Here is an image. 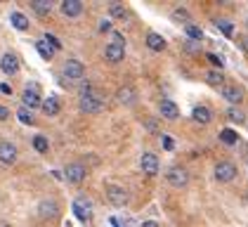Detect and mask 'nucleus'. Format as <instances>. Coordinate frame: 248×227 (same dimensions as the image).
I'll list each match as a JSON object with an SVG mask.
<instances>
[{
    "label": "nucleus",
    "instance_id": "1",
    "mask_svg": "<svg viewBox=\"0 0 248 227\" xmlns=\"http://www.w3.org/2000/svg\"><path fill=\"white\" fill-rule=\"evenodd\" d=\"M78 109L83 114H99L104 109V102H102V97L97 93H88V95H80V99H78Z\"/></svg>",
    "mask_w": 248,
    "mask_h": 227
},
{
    "label": "nucleus",
    "instance_id": "2",
    "mask_svg": "<svg viewBox=\"0 0 248 227\" xmlns=\"http://www.w3.org/2000/svg\"><path fill=\"white\" fill-rule=\"evenodd\" d=\"M107 199H109V204L116 208H123L128 204V199H130V194H128V189L123 187V185H107Z\"/></svg>",
    "mask_w": 248,
    "mask_h": 227
},
{
    "label": "nucleus",
    "instance_id": "3",
    "mask_svg": "<svg viewBox=\"0 0 248 227\" xmlns=\"http://www.w3.org/2000/svg\"><path fill=\"white\" fill-rule=\"evenodd\" d=\"M71 211L76 213V218L83 220V223H90L93 220V201L88 196H76L74 204H71Z\"/></svg>",
    "mask_w": 248,
    "mask_h": 227
},
{
    "label": "nucleus",
    "instance_id": "4",
    "mask_svg": "<svg viewBox=\"0 0 248 227\" xmlns=\"http://www.w3.org/2000/svg\"><path fill=\"white\" fill-rule=\"evenodd\" d=\"M166 180H168L170 187L182 189L189 185V173L185 168H180V166H172V168H168V173H166Z\"/></svg>",
    "mask_w": 248,
    "mask_h": 227
},
{
    "label": "nucleus",
    "instance_id": "5",
    "mask_svg": "<svg viewBox=\"0 0 248 227\" xmlns=\"http://www.w3.org/2000/svg\"><path fill=\"white\" fill-rule=\"evenodd\" d=\"M213 175L217 182H232L236 178V166L232 161H217L215 168H213Z\"/></svg>",
    "mask_w": 248,
    "mask_h": 227
},
{
    "label": "nucleus",
    "instance_id": "6",
    "mask_svg": "<svg viewBox=\"0 0 248 227\" xmlns=\"http://www.w3.org/2000/svg\"><path fill=\"white\" fill-rule=\"evenodd\" d=\"M140 168H142V173H147L149 178L158 175V170H161L158 156H156V154H152V151H144V154L140 156Z\"/></svg>",
    "mask_w": 248,
    "mask_h": 227
},
{
    "label": "nucleus",
    "instance_id": "7",
    "mask_svg": "<svg viewBox=\"0 0 248 227\" xmlns=\"http://www.w3.org/2000/svg\"><path fill=\"white\" fill-rule=\"evenodd\" d=\"M83 76H85V66L78 59H66V64H64V78L78 83V81H83Z\"/></svg>",
    "mask_w": 248,
    "mask_h": 227
},
{
    "label": "nucleus",
    "instance_id": "8",
    "mask_svg": "<svg viewBox=\"0 0 248 227\" xmlns=\"http://www.w3.org/2000/svg\"><path fill=\"white\" fill-rule=\"evenodd\" d=\"M21 102L26 109H36V107H43V99H40V93H38V85H29L24 93H21Z\"/></svg>",
    "mask_w": 248,
    "mask_h": 227
},
{
    "label": "nucleus",
    "instance_id": "9",
    "mask_svg": "<svg viewBox=\"0 0 248 227\" xmlns=\"http://www.w3.org/2000/svg\"><path fill=\"white\" fill-rule=\"evenodd\" d=\"M64 175H66V180L69 182H74V185H80L83 180H85V175H88V168L83 166V163H69L66 170H64Z\"/></svg>",
    "mask_w": 248,
    "mask_h": 227
},
{
    "label": "nucleus",
    "instance_id": "10",
    "mask_svg": "<svg viewBox=\"0 0 248 227\" xmlns=\"http://www.w3.org/2000/svg\"><path fill=\"white\" fill-rule=\"evenodd\" d=\"M158 114L166 118V121H175V118H180V107L168 99V97H163L161 102H158Z\"/></svg>",
    "mask_w": 248,
    "mask_h": 227
},
{
    "label": "nucleus",
    "instance_id": "11",
    "mask_svg": "<svg viewBox=\"0 0 248 227\" xmlns=\"http://www.w3.org/2000/svg\"><path fill=\"white\" fill-rule=\"evenodd\" d=\"M0 69H2L5 76H17L19 74V57L12 55V52L2 55V59H0Z\"/></svg>",
    "mask_w": 248,
    "mask_h": 227
},
{
    "label": "nucleus",
    "instance_id": "12",
    "mask_svg": "<svg viewBox=\"0 0 248 227\" xmlns=\"http://www.w3.org/2000/svg\"><path fill=\"white\" fill-rule=\"evenodd\" d=\"M17 154H19V151H17V147H15L10 140H2V142H0V161H2L5 166H12V163L17 161Z\"/></svg>",
    "mask_w": 248,
    "mask_h": 227
},
{
    "label": "nucleus",
    "instance_id": "13",
    "mask_svg": "<svg viewBox=\"0 0 248 227\" xmlns=\"http://www.w3.org/2000/svg\"><path fill=\"white\" fill-rule=\"evenodd\" d=\"M59 213V206L55 199H43L38 204V218H43V220H52V218H57Z\"/></svg>",
    "mask_w": 248,
    "mask_h": 227
},
{
    "label": "nucleus",
    "instance_id": "14",
    "mask_svg": "<svg viewBox=\"0 0 248 227\" xmlns=\"http://www.w3.org/2000/svg\"><path fill=\"white\" fill-rule=\"evenodd\" d=\"M222 97L227 99L232 107H239L244 102V90L239 85H222Z\"/></svg>",
    "mask_w": 248,
    "mask_h": 227
},
{
    "label": "nucleus",
    "instance_id": "15",
    "mask_svg": "<svg viewBox=\"0 0 248 227\" xmlns=\"http://www.w3.org/2000/svg\"><path fill=\"white\" fill-rule=\"evenodd\" d=\"M116 99H118V104L130 107V104H135V102H137V90H135V88H130V85H123V88H118Z\"/></svg>",
    "mask_w": 248,
    "mask_h": 227
},
{
    "label": "nucleus",
    "instance_id": "16",
    "mask_svg": "<svg viewBox=\"0 0 248 227\" xmlns=\"http://www.w3.org/2000/svg\"><path fill=\"white\" fill-rule=\"evenodd\" d=\"M104 57H107V62L118 64V62H123V57H125V48H123V45H116V43H109V45L104 48Z\"/></svg>",
    "mask_w": 248,
    "mask_h": 227
},
{
    "label": "nucleus",
    "instance_id": "17",
    "mask_svg": "<svg viewBox=\"0 0 248 227\" xmlns=\"http://www.w3.org/2000/svg\"><path fill=\"white\" fill-rule=\"evenodd\" d=\"M191 118L196 121V123H201V126H206V123H210L213 121V112H210L208 107H194V112H191Z\"/></svg>",
    "mask_w": 248,
    "mask_h": 227
},
{
    "label": "nucleus",
    "instance_id": "18",
    "mask_svg": "<svg viewBox=\"0 0 248 227\" xmlns=\"http://www.w3.org/2000/svg\"><path fill=\"white\" fill-rule=\"evenodd\" d=\"M62 12H64L66 17H78V15L83 12V2H80V0H64V2H62Z\"/></svg>",
    "mask_w": 248,
    "mask_h": 227
},
{
    "label": "nucleus",
    "instance_id": "19",
    "mask_svg": "<svg viewBox=\"0 0 248 227\" xmlns=\"http://www.w3.org/2000/svg\"><path fill=\"white\" fill-rule=\"evenodd\" d=\"M62 104H59V97L57 95H47V99H43V112L47 116H57Z\"/></svg>",
    "mask_w": 248,
    "mask_h": 227
},
{
    "label": "nucleus",
    "instance_id": "20",
    "mask_svg": "<svg viewBox=\"0 0 248 227\" xmlns=\"http://www.w3.org/2000/svg\"><path fill=\"white\" fill-rule=\"evenodd\" d=\"M147 48L154 50V52H161V50H166V38L161 36V33H147Z\"/></svg>",
    "mask_w": 248,
    "mask_h": 227
},
{
    "label": "nucleus",
    "instance_id": "21",
    "mask_svg": "<svg viewBox=\"0 0 248 227\" xmlns=\"http://www.w3.org/2000/svg\"><path fill=\"white\" fill-rule=\"evenodd\" d=\"M170 19L175 21V24H185V29L191 24V15L185 10V7H177V10H172L170 12Z\"/></svg>",
    "mask_w": 248,
    "mask_h": 227
},
{
    "label": "nucleus",
    "instance_id": "22",
    "mask_svg": "<svg viewBox=\"0 0 248 227\" xmlns=\"http://www.w3.org/2000/svg\"><path fill=\"white\" fill-rule=\"evenodd\" d=\"M31 7H33V12L40 15V17H45V15H50V12H52V2H47V0H33V2H31Z\"/></svg>",
    "mask_w": 248,
    "mask_h": 227
},
{
    "label": "nucleus",
    "instance_id": "23",
    "mask_svg": "<svg viewBox=\"0 0 248 227\" xmlns=\"http://www.w3.org/2000/svg\"><path fill=\"white\" fill-rule=\"evenodd\" d=\"M10 21H12V26H15L17 31H26V29H29V19L24 17L21 12H12V15H10Z\"/></svg>",
    "mask_w": 248,
    "mask_h": 227
},
{
    "label": "nucleus",
    "instance_id": "24",
    "mask_svg": "<svg viewBox=\"0 0 248 227\" xmlns=\"http://www.w3.org/2000/svg\"><path fill=\"white\" fill-rule=\"evenodd\" d=\"M36 48H38V52L43 55V59H52V57H55V52H57V48H52V45H50L45 38H43V40H38V45H36Z\"/></svg>",
    "mask_w": 248,
    "mask_h": 227
},
{
    "label": "nucleus",
    "instance_id": "25",
    "mask_svg": "<svg viewBox=\"0 0 248 227\" xmlns=\"http://www.w3.org/2000/svg\"><path fill=\"white\" fill-rule=\"evenodd\" d=\"M227 118H229V121H234V123H244V121H246V114L241 112L239 107H229V109H227Z\"/></svg>",
    "mask_w": 248,
    "mask_h": 227
},
{
    "label": "nucleus",
    "instance_id": "26",
    "mask_svg": "<svg viewBox=\"0 0 248 227\" xmlns=\"http://www.w3.org/2000/svg\"><path fill=\"white\" fill-rule=\"evenodd\" d=\"M206 81H208L210 85H222L225 76H222V71H215V69H213V71H208V74H206Z\"/></svg>",
    "mask_w": 248,
    "mask_h": 227
},
{
    "label": "nucleus",
    "instance_id": "27",
    "mask_svg": "<svg viewBox=\"0 0 248 227\" xmlns=\"http://www.w3.org/2000/svg\"><path fill=\"white\" fill-rule=\"evenodd\" d=\"M185 31H187L189 40H199V43H201V38H203V31H201V29H199L196 24H189V26H187Z\"/></svg>",
    "mask_w": 248,
    "mask_h": 227
},
{
    "label": "nucleus",
    "instance_id": "28",
    "mask_svg": "<svg viewBox=\"0 0 248 227\" xmlns=\"http://www.w3.org/2000/svg\"><path fill=\"white\" fill-rule=\"evenodd\" d=\"M109 15H111V17L123 19L125 15H128V10H125L123 5H118V2H111V5H109Z\"/></svg>",
    "mask_w": 248,
    "mask_h": 227
},
{
    "label": "nucleus",
    "instance_id": "29",
    "mask_svg": "<svg viewBox=\"0 0 248 227\" xmlns=\"http://www.w3.org/2000/svg\"><path fill=\"white\" fill-rule=\"evenodd\" d=\"M220 140H222L225 145H236V132L229 130V128H225V130L220 132Z\"/></svg>",
    "mask_w": 248,
    "mask_h": 227
},
{
    "label": "nucleus",
    "instance_id": "30",
    "mask_svg": "<svg viewBox=\"0 0 248 227\" xmlns=\"http://www.w3.org/2000/svg\"><path fill=\"white\" fill-rule=\"evenodd\" d=\"M17 116H19V121L21 123H33V114H31V109H26V107H21L19 112H17Z\"/></svg>",
    "mask_w": 248,
    "mask_h": 227
},
{
    "label": "nucleus",
    "instance_id": "31",
    "mask_svg": "<svg viewBox=\"0 0 248 227\" xmlns=\"http://www.w3.org/2000/svg\"><path fill=\"white\" fill-rule=\"evenodd\" d=\"M33 147H36L38 151H43V154H45V151H47V140H45L43 135H36V137H33Z\"/></svg>",
    "mask_w": 248,
    "mask_h": 227
},
{
    "label": "nucleus",
    "instance_id": "32",
    "mask_svg": "<svg viewBox=\"0 0 248 227\" xmlns=\"http://www.w3.org/2000/svg\"><path fill=\"white\" fill-rule=\"evenodd\" d=\"M199 48H201L199 40H187V43H185V50H187V52H199Z\"/></svg>",
    "mask_w": 248,
    "mask_h": 227
},
{
    "label": "nucleus",
    "instance_id": "33",
    "mask_svg": "<svg viewBox=\"0 0 248 227\" xmlns=\"http://www.w3.org/2000/svg\"><path fill=\"white\" fill-rule=\"evenodd\" d=\"M215 26H220V29H222V31H225V33H232V24H229L227 19H220V21H215Z\"/></svg>",
    "mask_w": 248,
    "mask_h": 227
},
{
    "label": "nucleus",
    "instance_id": "34",
    "mask_svg": "<svg viewBox=\"0 0 248 227\" xmlns=\"http://www.w3.org/2000/svg\"><path fill=\"white\" fill-rule=\"evenodd\" d=\"M99 31H102V33H109V31H111V19H102V21H99Z\"/></svg>",
    "mask_w": 248,
    "mask_h": 227
},
{
    "label": "nucleus",
    "instance_id": "35",
    "mask_svg": "<svg viewBox=\"0 0 248 227\" xmlns=\"http://www.w3.org/2000/svg\"><path fill=\"white\" fill-rule=\"evenodd\" d=\"M111 38H114L111 43H116V45H123V48H125V40H123V36H121L118 31H114V33H111Z\"/></svg>",
    "mask_w": 248,
    "mask_h": 227
},
{
    "label": "nucleus",
    "instance_id": "36",
    "mask_svg": "<svg viewBox=\"0 0 248 227\" xmlns=\"http://www.w3.org/2000/svg\"><path fill=\"white\" fill-rule=\"evenodd\" d=\"M45 40H47V43H50L52 48H57V50H59V48H62V43H59V40H57V38H55V36H50V33L45 36Z\"/></svg>",
    "mask_w": 248,
    "mask_h": 227
},
{
    "label": "nucleus",
    "instance_id": "37",
    "mask_svg": "<svg viewBox=\"0 0 248 227\" xmlns=\"http://www.w3.org/2000/svg\"><path fill=\"white\" fill-rule=\"evenodd\" d=\"M206 57H208L210 64H215V66H222V59H220L217 55H206Z\"/></svg>",
    "mask_w": 248,
    "mask_h": 227
},
{
    "label": "nucleus",
    "instance_id": "38",
    "mask_svg": "<svg viewBox=\"0 0 248 227\" xmlns=\"http://www.w3.org/2000/svg\"><path fill=\"white\" fill-rule=\"evenodd\" d=\"M5 118H10V112H7V109L0 104V121H5Z\"/></svg>",
    "mask_w": 248,
    "mask_h": 227
},
{
    "label": "nucleus",
    "instance_id": "39",
    "mask_svg": "<svg viewBox=\"0 0 248 227\" xmlns=\"http://www.w3.org/2000/svg\"><path fill=\"white\" fill-rule=\"evenodd\" d=\"M239 43H241V48H244V52H246V55H248V36H241V40H239Z\"/></svg>",
    "mask_w": 248,
    "mask_h": 227
},
{
    "label": "nucleus",
    "instance_id": "40",
    "mask_svg": "<svg viewBox=\"0 0 248 227\" xmlns=\"http://www.w3.org/2000/svg\"><path fill=\"white\" fill-rule=\"evenodd\" d=\"M142 227H158V223H154V220H147V223H142Z\"/></svg>",
    "mask_w": 248,
    "mask_h": 227
},
{
    "label": "nucleus",
    "instance_id": "41",
    "mask_svg": "<svg viewBox=\"0 0 248 227\" xmlns=\"http://www.w3.org/2000/svg\"><path fill=\"white\" fill-rule=\"evenodd\" d=\"M0 227H10V225H0Z\"/></svg>",
    "mask_w": 248,
    "mask_h": 227
}]
</instances>
